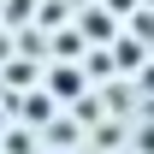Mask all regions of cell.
Returning <instances> with one entry per match:
<instances>
[{
  "label": "cell",
  "mask_w": 154,
  "mask_h": 154,
  "mask_svg": "<svg viewBox=\"0 0 154 154\" xmlns=\"http://www.w3.org/2000/svg\"><path fill=\"white\" fill-rule=\"evenodd\" d=\"M83 30H89V36H107V42H113V18H101V12H83Z\"/></svg>",
  "instance_id": "7a4b0ae2"
},
{
  "label": "cell",
  "mask_w": 154,
  "mask_h": 154,
  "mask_svg": "<svg viewBox=\"0 0 154 154\" xmlns=\"http://www.w3.org/2000/svg\"><path fill=\"white\" fill-rule=\"evenodd\" d=\"M48 154H65V148H48Z\"/></svg>",
  "instance_id": "277c9868"
},
{
  "label": "cell",
  "mask_w": 154,
  "mask_h": 154,
  "mask_svg": "<svg viewBox=\"0 0 154 154\" xmlns=\"http://www.w3.org/2000/svg\"><path fill=\"white\" fill-rule=\"evenodd\" d=\"M12 131V107H6V101H0V136Z\"/></svg>",
  "instance_id": "3957f363"
},
{
  "label": "cell",
  "mask_w": 154,
  "mask_h": 154,
  "mask_svg": "<svg viewBox=\"0 0 154 154\" xmlns=\"http://www.w3.org/2000/svg\"><path fill=\"white\" fill-rule=\"evenodd\" d=\"M48 83H54V95H65V101L83 95V71H77V65H54V71H48Z\"/></svg>",
  "instance_id": "6da1fadb"
}]
</instances>
